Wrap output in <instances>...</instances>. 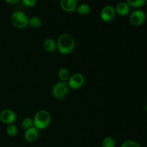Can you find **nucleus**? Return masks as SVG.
<instances>
[{
  "label": "nucleus",
  "mask_w": 147,
  "mask_h": 147,
  "mask_svg": "<svg viewBox=\"0 0 147 147\" xmlns=\"http://www.w3.org/2000/svg\"><path fill=\"white\" fill-rule=\"evenodd\" d=\"M147 0H126V3L133 7H140L146 4Z\"/></svg>",
  "instance_id": "18"
},
{
  "label": "nucleus",
  "mask_w": 147,
  "mask_h": 147,
  "mask_svg": "<svg viewBox=\"0 0 147 147\" xmlns=\"http://www.w3.org/2000/svg\"><path fill=\"white\" fill-rule=\"evenodd\" d=\"M116 13L120 16H126L130 11V6L125 1L119 2L115 7Z\"/></svg>",
  "instance_id": "11"
},
{
  "label": "nucleus",
  "mask_w": 147,
  "mask_h": 147,
  "mask_svg": "<svg viewBox=\"0 0 147 147\" xmlns=\"http://www.w3.org/2000/svg\"><path fill=\"white\" fill-rule=\"evenodd\" d=\"M11 22L16 28L24 29L29 24V17L22 11H14L11 16Z\"/></svg>",
  "instance_id": "3"
},
{
  "label": "nucleus",
  "mask_w": 147,
  "mask_h": 147,
  "mask_svg": "<svg viewBox=\"0 0 147 147\" xmlns=\"http://www.w3.org/2000/svg\"><path fill=\"white\" fill-rule=\"evenodd\" d=\"M69 87L67 82L60 81L56 83L52 89V95L56 99L64 98L69 92Z\"/></svg>",
  "instance_id": "4"
},
{
  "label": "nucleus",
  "mask_w": 147,
  "mask_h": 147,
  "mask_svg": "<svg viewBox=\"0 0 147 147\" xmlns=\"http://www.w3.org/2000/svg\"><path fill=\"white\" fill-rule=\"evenodd\" d=\"M102 147H115L116 142L111 136H106L102 141Z\"/></svg>",
  "instance_id": "16"
},
{
  "label": "nucleus",
  "mask_w": 147,
  "mask_h": 147,
  "mask_svg": "<svg viewBox=\"0 0 147 147\" xmlns=\"http://www.w3.org/2000/svg\"><path fill=\"white\" fill-rule=\"evenodd\" d=\"M120 147H141L138 142L134 140H127L123 142Z\"/></svg>",
  "instance_id": "20"
},
{
  "label": "nucleus",
  "mask_w": 147,
  "mask_h": 147,
  "mask_svg": "<svg viewBox=\"0 0 147 147\" xmlns=\"http://www.w3.org/2000/svg\"><path fill=\"white\" fill-rule=\"evenodd\" d=\"M43 48L48 53H53L57 50V42L52 38H47L43 42Z\"/></svg>",
  "instance_id": "12"
},
{
  "label": "nucleus",
  "mask_w": 147,
  "mask_h": 147,
  "mask_svg": "<svg viewBox=\"0 0 147 147\" xmlns=\"http://www.w3.org/2000/svg\"><path fill=\"white\" fill-rule=\"evenodd\" d=\"M6 132H7V135L9 136H14L17 134V132H18V129H17V126L14 124L11 123V124H9L7 126V129H6Z\"/></svg>",
  "instance_id": "17"
},
{
  "label": "nucleus",
  "mask_w": 147,
  "mask_h": 147,
  "mask_svg": "<svg viewBox=\"0 0 147 147\" xmlns=\"http://www.w3.org/2000/svg\"><path fill=\"white\" fill-rule=\"evenodd\" d=\"M51 122V116L46 110H40L35 113L33 118L34 126L38 130L47 128Z\"/></svg>",
  "instance_id": "2"
},
{
  "label": "nucleus",
  "mask_w": 147,
  "mask_h": 147,
  "mask_svg": "<svg viewBox=\"0 0 147 147\" xmlns=\"http://www.w3.org/2000/svg\"><path fill=\"white\" fill-rule=\"evenodd\" d=\"M60 7L66 12H73L78 7V0H60Z\"/></svg>",
  "instance_id": "9"
},
{
  "label": "nucleus",
  "mask_w": 147,
  "mask_h": 147,
  "mask_svg": "<svg viewBox=\"0 0 147 147\" xmlns=\"http://www.w3.org/2000/svg\"><path fill=\"white\" fill-rule=\"evenodd\" d=\"M39 136L38 129H36L34 126L30 128V129H26L25 132H24V139L27 141V142L30 143H32L34 142L37 139Z\"/></svg>",
  "instance_id": "10"
},
{
  "label": "nucleus",
  "mask_w": 147,
  "mask_h": 147,
  "mask_svg": "<svg viewBox=\"0 0 147 147\" xmlns=\"http://www.w3.org/2000/svg\"><path fill=\"white\" fill-rule=\"evenodd\" d=\"M22 127L23 129H30V128L34 126V123H33V119L30 117H26L23 119L22 122L21 124Z\"/></svg>",
  "instance_id": "19"
},
{
  "label": "nucleus",
  "mask_w": 147,
  "mask_h": 147,
  "mask_svg": "<svg viewBox=\"0 0 147 147\" xmlns=\"http://www.w3.org/2000/svg\"><path fill=\"white\" fill-rule=\"evenodd\" d=\"M4 1L7 3H9V4H14V3L18 2L20 0H4Z\"/></svg>",
  "instance_id": "22"
},
{
  "label": "nucleus",
  "mask_w": 147,
  "mask_h": 147,
  "mask_svg": "<svg viewBox=\"0 0 147 147\" xmlns=\"http://www.w3.org/2000/svg\"><path fill=\"white\" fill-rule=\"evenodd\" d=\"M144 110L146 111L147 112V104L146 105V106H145V107H144Z\"/></svg>",
  "instance_id": "23"
},
{
  "label": "nucleus",
  "mask_w": 147,
  "mask_h": 147,
  "mask_svg": "<svg viewBox=\"0 0 147 147\" xmlns=\"http://www.w3.org/2000/svg\"><path fill=\"white\" fill-rule=\"evenodd\" d=\"M42 24V21L38 17H36V16H34V17H32L30 18H29V24L31 28L33 29H37L41 26Z\"/></svg>",
  "instance_id": "14"
},
{
  "label": "nucleus",
  "mask_w": 147,
  "mask_h": 147,
  "mask_svg": "<svg viewBox=\"0 0 147 147\" xmlns=\"http://www.w3.org/2000/svg\"><path fill=\"white\" fill-rule=\"evenodd\" d=\"M58 78L60 80V81L67 82L70 76V72L65 67H62L58 71Z\"/></svg>",
  "instance_id": "13"
},
{
  "label": "nucleus",
  "mask_w": 147,
  "mask_h": 147,
  "mask_svg": "<svg viewBox=\"0 0 147 147\" xmlns=\"http://www.w3.org/2000/svg\"><path fill=\"white\" fill-rule=\"evenodd\" d=\"M146 20V15L142 10H136L131 14L129 17L130 23L134 26H140L145 22Z\"/></svg>",
  "instance_id": "6"
},
{
  "label": "nucleus",
  "mask_w": 147,
  "mask_h": 147,
  "mask_svg": "<svg viewBox=\"0 0 147 147\" xmlns=\"http://www.w3.org/2000/svg\"><path fill=\"white\" fill-rule=\"evenodd\" d=\"M17 119V115L11 109H4L0 113V121L4 124H11Z\"/></svg>",
  "instance_id": "8"
},
{
  "label": "nucleus",
  "mask_w": 147,
  "mask_h": 147,
  "mask_svg": "<svg viewBox=\"0 0 147 147\" xmlns=\"http://www.w3.org/2000/svg\"><path fill=\"white\" fill-rule=\"evenodd\" d=\"M56 42L57 51L64 55L71 53L76 47V40L74 37L67 33H64L59 36Z\"/></svg>",
  "instance_id": "1"
},
{
  "label": "nucleus",
  "mask_w": 147,
  "mask_h": 147,
  "mask_svg": "<svg viewBox=\"0 0 147 147\" xmlns=\"http://www.w3.org/2000/svg\"><path fill=\"white\" fill-rule=\"evenodd\" d=\"M76 10L80 15H88L90 11V7L86 4H81L77 7Z\"/></svg>",
  "instance_id": "15"
},
{
  "label": "nucleus",
  "mask_w": 147,
  "mask_h": 147,
  "mask_svg": "<svg viewBox=\"0 0 147 147\" xmlns=\"http://www.w3.org/2000/svg\"><path fill=\"white\" fill-rule=\"evenodd\" d=\"M116 14L115 7L112 5H106L100 11V17L105 22H109L114 19Z\"/></svg>",
  "instance_id": "7"
},
{
  "label": "nucleus",
  "mask_w": 147,
  "mask_h": 147,
  "mask_svg": "<svg viewBox=\"0 0 147 147\" xmlns=\"http://www.w3.org/2000/svg\"><path fill=\"white\" fill-rule=\"evenodd\" d=\"M24 6L27 7H32L36 4L37 0H22Z\"/></svg>",
  "instance_id": "21"
},
{
  "label": "nucleus",
  "mask_w": 147,
  "mask_h": 147,
  "mask_svg": "<svg viewBox=\"0 0 147 147\" xmlns=\"http://www.w3.org/2000/svg\"><path fill=\"white\" fill-rule=\"evenodd\" d=\"M85 81H86V79L83 74L75 73L69 78L67 83L68 85L69 88L77 90V89L80 88L84 85Z\"/></svg>",
  "instance_id": "5"
}]
</instances>
